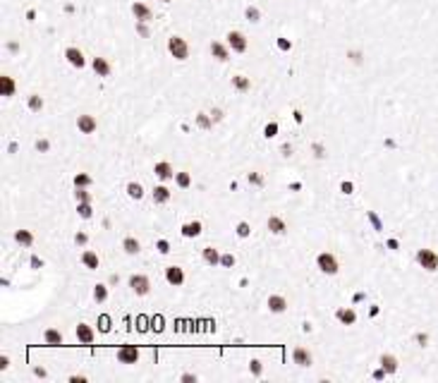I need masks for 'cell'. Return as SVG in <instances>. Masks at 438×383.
<instances>
[{
  "instance_id": "obj_1",
  "label": "cell",
  "mask_w": 438,
  "mask_h": 383,
  "mask_svg": "<svg viewBox=\"0 0 438 383\" xmlns=\"http://www.w3.org/2000/svg\"><path fill=\"white\" fill-rule=\"evenodd\" d=\"M316 266H319L321 273L326 275H336L338 273V259L333 257V254H328V251H321L319 257H316Z\"/></svg>"
},
{
  "instance_id": "obj_2",
  "label": "cell",
  "mask_w": 438,
  "mask_h": 383,
  "mask_svg": "<svg viewBox=\"0 0 438 383\" xmlns=\"http://www.w3.org/2000/svg\"><path fill=\"white\" fill-rule=\"evenodd\" d=\"M168 50H170L177 60H187V55H189V48L187 43L180 39V36H172L170 41H168Z\"/></svg>"
},
{
  "instance_id": "obj_3",
  "label": "cell",
  "mask_w": 438,
  "mask_h": 383,
  "mask_svg": "<svg viewBox=\"0 0 438 383\" xmlns=\"http://www.w3.org/2000/svg\"><path fill=\"white\" fill-rule=\"evenodd\" d=\"M417 261H419V266H424L426 271H436L438 268V257L431 249H419L417 251Z\"/></svg>"
},
{
  "instance_id": "obj_4",
  "label": "cell",
  "mask_w": 438,
  "mask_h": 383,
  "mask_svg": "<svg viewBox=\"0 0 438 383\" xmlns=\"http://www.w3.org/2000/svg\"><path fill=\"white\" fill-rule=\"evenodd\" d=\"M118 360L122 362V364H137V360H139V350L134 347V345H122L118 350Z\"/></svg>"
},
{
  "instance_id": "obj_5",
  "label": "cell",
  "mask_w": 438,
  "mask_h": 383,
  "mask_svg": "<svg viewBox=\"0 0 438 383\" xmlns=\"http://www.w3.org/2000/svg\"><path fill=\"white\" fill-rule=\"evenodd\" d=\"M130 288H132L137 295H149L151 280L146 275H132V278H130Z\"/></svg>"
},
{
  "instance_id": "obj_6",
  "label": "cell",
  "mask_w": 438,
  "mask_h": 383,
  "mask_svg": "<svg viewBox=\"0 0 438 383\" xmlns=\"http://www.w3.org/2000/svg\"><path fill=\"white\" fill-rule=\"evenodd\" d=\"M77 127L82 134H94L98 130V122H96L94 115H79L77 117Z\"/></svg>"
},
{
  "instance_id": "obj_7",
  "label": "cell",
  "mask_w": 438,
  "mask_h": 383,
  "mask_svg": "<svg viewBox=\"0 0 438 383\" xmlns=\"http://www.w3.org/2000/svg\"><path fill=\"white\" fill-rule=\"evenodd\" d=\"M165 280L170 283V285H175V288H180L182 283H185V271L180 266H168L165 268Z\"/></svg>"
},
{
  "instance_id": "obj_8",
  "label": "cell",
  "mask_w": 438,
  "mask_h": 383,
  "mask_svg": "<svg viewBox=\"0 0 438 383\" xmlns=\"http://www.w3.org/2000/svg\"><path fill=\"white\" fill-rule=\"evenodd\" d=\"M292 360H295V364L297 367H309L314 362L312 357V352L306 350V347H295V352H292Z\"/></svg>"
},
{
  "instance_id": "obj_9",
  "label": "cell",
  "mask_w": 438,
  "mask_h": 383,
  "mask_svg": "<svg viewBox=\"0 0 438 383\" xmlns=\"http://www.w3.org/2000/svg\"><path fill=\"white\" fill-rule=\"evenodd\" d=\"M268 309L273 314H282L288 309V299L282 297V295H271V297H268Z\"/></svg>"
},
{
  "instance_id": "obj_10",
  "label": "cell",
  "mask_w": 438,
  "mask_h": 383,
  "mask_svg": "<svg viewBox=\"0 0 438 383\" xmlns=\"http://www.w3.org/2000/svg\"><path fill=\"white\" fill-rule=\"evenodd\" d=\"M227 43H230V46H233V50H237V53L247 50V41H244V36L240 32H230V34H227Z\"/></svg>"
},
{
  "instance_id": "obj_11",
  "label": "cell",
  "mask_w": 438,
  "mask_h": 383,
  "mask_svg": "<svg viewBox=\"0 0 438 383\" xmlns=\"http://www.w3.org/2000/svg\"><path fill=\"white\" fill-rule=\"evenodd\" d=\"M74 333H77L79 343H84V345H91V343H94V330H91V326H86V323H79L77 328H74Z\"/></svg>"
},
{
  "instance_id": "obj_12",
  "label": "cell",
  "mask_w": 438,
  "mask_h": 383,
  "mask_svg": "<svg viewBox=\"0 0 438 383\" xmlns=\"http://www.w3.org/2000/svg\"><path fill=\"white\" fill-rule=\"evenodd\" d=\"M336 319L340 321V323H345V326H352L354 321H357V314H354V309H350V307H347V309L340 307L336 312Z\"/></svg>"
},
{
  "instance_id": "obj_13",
  "label": "cell",
  "mask_w": 438,
  "mask_h": 383,
  "mask_svg": "<svg viewBox=\"0 0 438 383\" xmlns=\"http://www.w3.org/2000/svg\"><path fill=\"white\" fill-rule=\"evenodd\" d=\"M153 172H156L161 180H172V177H175V170H172V165L168 163V161H161V163H156Z\"/></svg>"
},
{
  "instance_id": "obj_14",
  "label": "cell",
  "mask_w": 438,
  "mask_h": 383,
  "mask_svg": "<svg viewBox=\"0 0 438 383\" xmlns=\"http://www.w3.org/2000/svg\"><path fill=\"white\" fill-rule=\"evenodd\" d=\"M266 225H268V230H271L273 235H282L285 230H288V225H285V220H282L280 216H271Z\"/></svg>"
},
{
  "instance_id": "obj_15",
  "label": "cell",
  "mask_w": 438,
  "mask_h": 383,
  "mask_svg": "<svg viewBox=\"0 0 438 383\" xmlns=\"http://www.w3.org/2000/svg\"><path fill=\"white\" fill-rule=\"evenodd\" d=\"M201 257H203V261H206L209 266H218L220 264V254H218V249H213V247H203Z\"/></svg>"
},
{
  "instance_id": "obj_16",
  "label": "cell",
  "mask_w": 438,
  "mask_h": 383,
  "mask_svg": "<svg viewBox=\"0 0 438 383\" xmlns=\"http://www.w3.org/2000/svg\"><path fill=\"white\" fill-rule=\"evenodd\" d=\"M182 235H185V237H199V235H201V223H199V220L185 223V225H182Z\"/></svg>"
},
{
  "instance_id": "obj_17",
  "label": "cell",
  "mask_w": 438,
  "mask_h": 383,
  "mask_svg": "<svg viewBox=\"0 0 438 383\" xmlns=\"http://www.w3.org/2000/svg\"><path fill=\"white\" fill-rule=\"evenodd\" d=\"M122 249H125L130 257H134V254H139L141 251V244H139L137 237H125V240H122Z\"/></svg>"
},
{
  "instance_id": "obj_18",
  "label": "cell",
  "mask_w": 438,
  "mask_h": 383,
  "mask_svg": "<svg viewBox=\"0 0 438 383\" xmlns=\"http://www.w3.org/2000/svg\"><path fill=\"white\" fill-rule=\"evenodd\" d=\"M65 55H67V60H70L74 67H84V55H82V50H77V48H67L65 50Z\"/></svg>"
},
{
  "instance_id": "obj_19",
  "label": "cell",
  "mask_w": 438,
  "mask_h": 383,
  "mask_svg": "<svg viewBox=\"0 0 438 383\" xmlns=\"http://www.w3.org/2000/svg\"><path fill=\"white\" fill-rule=\"evenodd\" d=\"M43 340H46V345H63V333L60 330H55V328H48L46 333H43Z\"/></svg>"
},
{
  "instance_id": "obj_20",
  "label": "cell",
  "mask_w": 438,
  "mask_h": 383,
  "mask_svg": "<svg viewBox=\"0 0 438 383\" xmlns=\"http://www.w3.org/2000/svg\"><path fill=\"white\" fill-rule=\"evenodd\" d=\"M170 199V189L165 187V185H158V187H153V201L156 203H165Z\"/></svg>"
},
{
  "instance_id": "obj_21",
  "label": "cell",
  "mask_w": 438,
  "mask_h": 383,
  "mask_svg": "<svg viewBox=\"0 0 438 383\" xmlns=\"http://www.w3.org/2000/svg\"><path fill=\"white\" fill-rule=\"evenodd\" d=\"M381 367L388 371V374H395L398 371V360L393 354H381Z\"/></svg>"
},
{
  "instance_id": "obj_22",
  "label": "cell",
  "mask_w": 438,
  "mask_h": 383,
  "mask_svg": "<svg viewBox=\"0 0 438 383\" xmlns=\"http://www.w3.org/2000/svg\"><path fill=\"white\" fill-rule=\"evenodd\" d=\"M15 242L24 244V247H32V244H34V235L29 233V230H17V233H15Z\"/></svg>"
},
{
  "instance_id": "obj_23",
  "label": "cell",
  "mask_w": 438,
  "mask_h": 383,
  "mask_svg": "<svg viewBox=\"0 0 438 383\" xmlns=\"http://www.w3.org/2000/svg\"><path fill=\"white\" fill-rule=\"evenodd\" d=\"M94 70L98 77H108L110 74V65L103 60V58H94Z\"/></svg>"
},
{
  "instance_id": "obj_24",
  "label": "cell",
  "mask_w": 438,
  "mask_h": 383,
  "mask_svg": "<svg viewBox=\"0 0 438 383\" xmlns=\"http://www.w3.org/2000/svg\"><path fill=\"white\" fill-rule=\"evenodd\" d=\"M82 264L86 268H98V254L96 251H84L82 254Z\"/></svg>"
},
{
  "instance_id": "obj_25",
  "label": "cell",
  "mask_w": 438,
  "mask_h": 383,
  "mask_svg": "<svg viewBox=\"0 0 438 383\" xmlns=\"http://www.w3.org/2000/svg\"><path fill=\"white\" fill-rule=\"evenodd\" d=\"M0 94H3V96H12V94H15V82H12V77H3V79H0Z\"/></svg>"
},
{
  "instance_id": "obj_26",
  "label": "cell",
  "mask_w": 438,
  "mask_h": 383,
  "mask_svg": "<svg viewBox=\"0 0 438 383\" xmlns=\"http://www.w3.org/2000/svg\"><path fill=\"white\" fill-rule=\"evenodd\" d=\"M132 10H134V15H137V19H141V22H149V19H151V10L146 8V5L137 3Z\"/></svg>"
},
{
  "instance_id": "obj_27",
  "label": "cell",
  "mask_w": 438,
  "mask_h": 383,
  "mask_svg": "<svg viewBox=\"0 0 438 383\" xmlns=\"http://www.w3.org/2000/svg\"><path fill=\"white\" fill-rule=\"evenodd\" d=\"M233 86H235L237 91H249L251 82L247 77H242V74H237V77H233Z\"/></svg>"
},
{
  "instance_id": "obj_28",
  "label": "cell",
  "mask_w": 438,
  "mask_h": 383,
  "mask_svg": "<svg viewBox=\"0 0 438 383\" xmlns=\"http://www.w3.org/2000/svg\"><path fill=\"white\" fill-rule=\"evenodd\" d=\"M127 194L132 196V199H141L144 196V187H141L139 182H130L127 185Z\"/></svg>"
},
{
  "instance_id": "obj_29",
  "label": "cell",
  "mask_w": 438,
  "mask_h": 383,
  "mask_svg": "<svg viewBox=\"0 0 438 383\" xmlns=\"http://www.w3.org/2000/svg\"><path fill=\"white\" fill-rule=\"evenodd\" d=\"M196 125L201 127V130H211V127H213V117L206 115V113H199V115H196Z\"/></svg>"
},
{
  "instance_id": "obj_30",
  "label": "cell",
  "mask_w": 438,
  "mask_h": 383,
  "mask_svg": "<svg viewBox=\"0 0 438 383\" xmlns=\"http://www.w3.org/2000/svg\"><path fill=\"white\" fill-rule=\"evenodd\" d=\"M94 299L96 302H106V299H108V288H106V285H96L94 288Z\"/></svg>"
},
{
  "instance_id": "obj_31",
  "label": "cell",
  "mask_w": 438,
  "mask_h": 383,
  "mask_svg": "<svg viewBox=\"0 0 438 383\" xmlns=\"http://www.w3.org/2000/svg\"><path fill=\"white\" fill-rule=\"evenodd\" d=\"M175 180H177V185H180L182 189H187L189 185H192V177H189V172H175Z\"/></svg>"
},
{
  "instance_id": "obj_32",
  "label": "cell",
  "mask_w": 438,
  "mask_h": 383,
  "mask_svg": "<svg viewBox=\"0 0 438 383\" xmlns=\"http://www.w3.org/2000/svg\"><path fill=\"white\" fill-rule=\"evenodd\" d=\"M91 185V177L86 175V172H79V175H74V187H89Z\"/></svg>"
},
{
  "instance_id": "obj_33",
  "label": "cell",
  "mask_w": 438,
  "mask_h": 383,
  "mask_svg": "<svg viewBox=\"0 0 438 383\" xmlns=\"http://www.w3.org/2000/svg\"><path fill=\"white\" fill-rule=\"evenodd\" d=\"M77 211H79V216L82 218H91V203H86V201H79V206H77Z\"/></svg>"
},
{
  "instance_id": "obj_34",
  "label": "cell",
  "mask_w": 438,
  "mask_h": 383,
  "mask_svg": "<svg viewBox=\"0 0 438 383\" xmlns=\"http://www.w3.org/2000/svg\"><path fill=\"white\" fill-rule=\"evenodd\" d=\"M211 53L216 55L218 60H227V50L220 46V43H213V46H211Z\"/></svg>"
},
{
  "instance_id": "obj_35",
  "label": "cell",
  "mask_w": 438,
  "mask_h": 383,
  "mask_svg": "<svg viewBox=\"0 0 438 383\" xmlns=\"http://www.w3.org/2000/svg\"><path fill=\"white\" fill-rule=\"evenodd\" d=\"M29 108H32V110H41V108H43V98H41L39 94H32V96H29Z\"/></svg>"
},
{
  "instance_id": "obj_36",
  "label": "cell",
  "mask_w": 438,
  "mask_h": 383,
  "mask_svg": "<svg viewBox=\"0 0 438 383\" xmlns=\"http://www.w3.org/2000/svg\"><path fill=\"white\" fill-rule=\"evenodd\" d=\"M247 180H249V185H254V187H261V185H264V175H261V172H249Z\"/></svg>"
},
{
  "instance_id": "obj_37",
  "label": "cell",
  "mask_w": 438,
  "mask_h": 383,
  "mask_svg": "<svg viewBox=\"0 0 438 383\" xmlns=\"http://www.w3.org/2000/svg\"><path fill=\"white\" fill-rule=\"evenodd\" d=\"M74 196H77V201H86V203H91V194L86 192V187H77Z\"/></svg>"
},
{
  "instance_id": "obj_38",
  "label": "cell",
  "mask_w": 438,
  "mask_h": 383,
  "mask_svg": "<svg viewBox=\"0 0 438 383\" xmlns=\"http://www.w3.org/2000/svg\"><path fill=\"white\" fill-rule=\"evenodd\" d=\"M275 134H278V125H275V122H268V125L264 127V137H266V139H273Z\"/></svg>"
},
{
  "instance_id": "obj_39",
  "label": "cell",
  "mask_w": 438,
  "mask_h": 383,
  "mask_svg": "<svg viewBox=\"0 0 438 383\" xmlns=\"http://www.w3.org/2000/svg\"><path fill=\"white\" fill-rule=\"evenodd\" d=\"M237 235H240V237H249L251 235V227H249V223H237Z\"/></svg>"
},
{
  "instance_id": "obj_40",
  "label": "cell",
  "mask_w": 438,
  "mask_h": 383,
  "mask_svg": "<svg viewBox=\"0 0 438 383\" xmlns=\"http://www.w3.org/2000/svg\"><path fill=\"white\" fill-rule=\"evenodd\" d=\"M220 266L233 268L235 266V257H233V254H223V257H220Z\"/></svg>"
},
{
  "instance_id": "obj_41",
  "label": "cell",
  "mask_w": 438,
  "mask_h": 383,
  "mask_svg": "<svg viewBox=\"0 0 438 383\" xmlns=\"http://www.w3.org/2000/svg\"><path fill=\"white\" fill-rule=\"evenodd\" d=\"M312 149H314V156L316 158H326V146L323 144H314Z\"/></svg>"
},
{
  "instance_id": "obj_42",
  "label": "cell",
  "mask_w": 438,
  "mask_h": 383,
  "mask_svg": "<svg viewBox=\"0 0 438 383\" xmlns=\"http://www.w3.org/2000/svg\"><path fill=\"white\" fill-rule=\"evenodd\" d=\"M249 369H251V374H254V376H261V362H259V360H251L249 362Z\"/></svg>"
},
{
  "instance_id": "obj_43",
  "label": "cell",
  "mask_w": 438,
  "mask_h": 383,
  "mask_svg": "<svg viewBox=\"0 0 438 383\" xmlns=\"http://www.w3.org/2000/svg\"><path fill=\"white\" fill-rule=\"evenodd\" d=\"M158 251H161V254H168V251H170V244H168V240H158Z\"/></svg>"
},
{
  "instance_id": "obj_44",
  "label": "cell",
  "mask_w": 438,
  "mask_h": 383,
  "mask_svg": "<svg viewBox=\"0 0 438 383\" xmlns=\"http://www.w3.org/2000/svg\"><path fill=\"white\" fill-rule=\"evenodd\" d=\"M352 189H354L352 182H340V192L343 194H352Z\"/></svg>"
},
{
  "instance_id": "obj_45",
  "label": "cell",
  "mask_w": 438,
  "mask_h": 383,
  "mask_svg": "<svg viewBox=\"0 0 438 383\" xmlns=\"http://www.w3.org/2000/svg\"><path fill=\"white\" fill-rule=\"evenodd\" d=\"M211 117H213V122H220V120H223V110H220V108H213V110H211Z\"/></svg>"
},
{
  "instance_id": "obj_46",
  "label": "cell",
  "mask_w": 438,
  "mask_h": 383,
  "mask_svg": "<svg viewBox=\"0 0 438 383\" xmlns=\"http://www.w3.org/2000/svg\"><path fill=\"white\" fill-rule=\"evenodd\" d=\"M36 149H39V151H48V149H50L48 139H39V141H36Z\"/></svg>"
},
{
  "instance_id": "obj_47",
  "label": "cell",
  "mask_w": 438,
  "mask_h": 383,
  "mask_svg": "<svg viewBox=\"0 0 438 383\" xmlns=\"http://www.w3.org/2000/svg\"><path fill=\"white\" fill-rule=\"evenodd\" d=\"M74 242H77V244H86V242H89L86 233H77V235H74Z\"/></svg>"
},
{
  "instance_id": "obj_48",
  "label": "cell",
  "mask_w": 438,
  "mask_h": 383,
  "mask_svg": "<svg viewBox=\"0 0 438 383\" xmlns=\"http://www.w3.org/2000/svg\"><path fill=\"white\" fill-rule=\"evenodd\" d=\"M247 17H249L251 22H259V10H254V8H249V10H247Z\"/></svg>"
},
{
  "instance_id": "obj_49",
  "label": "cell",
  "mask_w": 438,
  "mask_h": 383,
  "mask_svg": "<svg viewBox=\"0 0 438 383\" xmlns=\"http://www.w3.org/2000/svg\"><path fill=\"white\" fill-rule=\"evenodd\" d=\"M369 220L374 223V227H376V230H381V223H378V218H376V213H369Z\"/></svg>"
},
{
  "instance_id": "obj_50",
  "label": "cell",
  "mask_w": 438,
  "mask_h": 383,
  "mask_svg": "<svg viewBox=\"0 0 438 383\" xmlns=\"http://www.w3.org/2000/svg\"><path fill=\"white\" fill-rule=\"evenodd\" d=\"M282 156H292V146H290V144H282Z\"/></svg>"
},
{
  "instance_id": "obj_51",
  "label": "cell",
  "mask_w": 438,
  "mask_h": 383,
  "mask_svg": "<svg viewBox=\"0 0 438 383\" xmlns=\"http://www.w3.org/2000/svg\"><path fill=\"white\" fill-rule=\"evenodd\" d=\"M108 316H101V330H108Z\"/></svg>"
},
{
  "instance_id": "obj_52",
  "label": "cell",
  "mask_w": 438,
  "mask_h": 383,
  "mask_svg": "<svg viewBox=\"0 0 438 383\" xmlns=\"http://www.w3.org/2000/svg\"><path fill=\"white\" fill-rule=\"evenodd\" d=\"M292 115H295V122H304V115H302V113H299V110H295V113H292Z\"/></svg>"
},
{
  "instance_id": "obj_53",
  "label": "cell",
  "mask_w": 438,
  "mask_h": 383,
  "mask_svg": "<svg viewBox=\"0 0 438 383\" xmlns=\"http://www.w3.org/2000/svg\"><path fill=\"white\" fill-rule=\"evenodd\" d=\"M70 381L72 383H84L86 378H84V376H70Z\"/></svg>"
},
{
  "instance_id": "obj_54",
  "label": "cell",
  "mask_w": 438,
  "mask_h": 383,
  "mask_svg": "<svg viewBox=\"0 0 438 383\" xmlns=\"http://www.w3.org/2000/svg\"><path fill=\"white\" fill-rule=\"evenodd\" d=\"M34 374H36V376H41V378H43V376H46V369H41V367H36V369H34Z\"/></svg>"
},
{
  "instance_id": "obj_55",
  "label": "cell",
  "mask_w": 438,
  "mask_h": 383,
  "mask_svg": "<svg viewBox=\"0 0 438 383\" xmlns=\"http://www.w3.org/2000/svg\"><path fill=\"white\" fill-rule=\"evenodd\" d=\"M10 367V360L8 357H3V360H0V369H8Z\"/></svg>"
},
{
  "instance_id": "obj_56",
  "label": "cell",
  "mask_w": 438,
  "mask_h": 383,
  "mask_svg": "<svg viewBox=\"0 0 438 383\" xmlns=\"http://www.w3.org/2000/svg\"><path fill=\"white\" fill-rule=\"evenodd\" d=\"M182 381H196L194 374H182Z\"/></svg>"
},
{
  "instance_id": "obj_57",
  "label": "cell",
  "mask_w": 438,
  "mask_h": 383,
  "mask_svg": "<svg viewBox=\"0 0 438 383\" xmlns=\"http://www.w3.org/2000/svg\"><path fill=\"white\" fill-rule=\"evenodd\" d=\"M426 340H429V338H426V336H422V333L417 336V343H419V345H426Z\"/></svg>"
},
{
  "instance_id": "obj_58",
  "label": "cell",
  "mask_w": 438,
  "mask_h": 383,
  "mask_svg": "<svg viewBox=\"0 0 438 383\" xmlns=\"http://www.w3.org/2000/svg\"><path fill=\"white\" fill-rule=\"evenodd\" d=\"M278 46H280L282 50H288V48H290V43H288V41H285V39H280V41H278Z\"/></svg>"
},
{
  "instance_id": "obj_59",
  "label": "cell",
  "mask_w": 438,
  "mask_h": 383,
  "mask_svg": "<svg viewBox=\"0 0 438 383\" xmlns=\"http://www.w3.org/2000/svg\"><path fill=\"white\" fill-rule=\"evenodd\" d=\"M32 266H34V268H39V266H41V261H39L36 257H32Z\"/></svg>"
},
{
  "instance_id": "obj_60",
  "label": "cell",
  "mask_w": 438,
  "mask_h": 383,
  "mask_svg": "<svg viewBox=\"0 0 438 383\" xmlns=\"http://www.w3.org/2000/svg\"><path fill=\"white\" fill-rule=\"evenodd\" d=\"M163 3H168V0H163Z\"/></svg>"
}]
</instances>
